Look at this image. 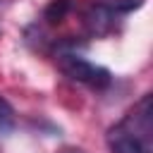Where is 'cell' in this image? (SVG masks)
Returning <instances> with one entry per match:
<instances>
[{
    "label": "cell",
    "instance_id": "6da1fadb",
    "mask_svg": "<svg viewBox=\"0 0 153 153\" xmlns=\"http://www.w3.org/2000/svg\"><path fill=\"white\" fill-rule=\"evenodd\" d=\"M110 153H153V96L146 93L108 131Z\"/></svg>",
    "mask_w": 153,
    "mask_h": 153
},
{
    "label": "cell",
    "instance_id": "7a4b0ae2",
    "mask_svg": "<svg viewBox=\"0 0 153 153\" xmlns=\"http://www.w3.org/2000/svg\"><path fill=\"white\" fill-rule=\"evenodd\" d=\"M57 65L62 69L65 76H69L72 81H79V84H86L91 88H105L110 86L112 76L105 67L81 57V55H74V53H65L57 57Z\"/></svg>",
    "mask_w": 153,
    "mask_h": 153
},
{
    "label": "cell",
    "instance_id": "3957f363",
    "mask_svg": "<svg viewBox=\"0 0 153 153\" xmlns=\"http://www.w3.org/2000/svg\"><path fill=\"white\" fill-rule=\"evenodd\" d=\"M86 24L91 26L93 33H105L110 29V24H112V10L108 5H103V2L93 5L88 10V14H86Z\"/></svg>",
    "mask_w": 153,
    "mask_h": 153
},
{
    "label": "cell",
    "instance_id": "277c9868",
    "mask_svg": "<svg viewBox=\"0 0 153 153\" xmlns=\"http://www.w3.org/2000/svg\"><path fill=\"white\" fill-rule=\"evenodd\" d=\"M74 7V0H50L48 7L43 10V19L48 24H60Z\"/></svg>",
    "mask_w": 153,
    "mask_h": 153
},
{
    "label": "cell",
    "instance_id": "5b68a950",
    "mask_svg": "<svg viewBox=\"0 0 153 153\" xmlns=\"http://www.w3.org/2000/svg\"><path fill=\"white\" fill-rule=\"evenodd\" d=\"M14 120H17V117H14V108L7 103V98L0 96V136L7 134V131H12Z\"/></svg>",
    "mask_w": 153,
    "mask_h": 153
},
{
    "label": "cell",
    "instance_id": "8992f818",
    "mask_svg": "<svg viewBox=\"0 0 153 153\" xmlns=\"http://www.w3.org/2000/svg\"><path fill=\"white\" fill-rule=\"evenodd\" d=\"M143 2H146V0H110L108 7H110L112 12H134V10H139Z\"/></svg>",
    "mask_w": 153,
    "mask_h": 153
},
{
    "label": "cell",
    "instance_id": "52a82bcc",
    "mask_svg": "<svg viewBox=\"0 0 153 153\" xmlns=\"http://www.w3.org/2000/svg\"><path fill=\"white\" fill-rule=\"evenodd\" d=\"M60 153H84V151H81V148H62Z\"/></svg>",
    "mask_w": 153,
    "mask_h": 153
}]
</instances>
